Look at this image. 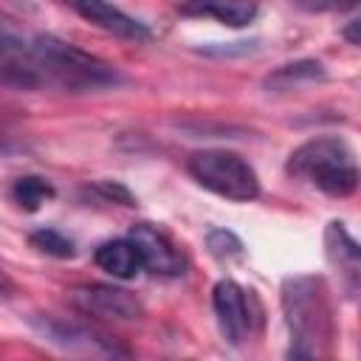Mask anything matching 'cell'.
<instances>
[{
	"label": "cell",
	"instance_id": "obj_18",
	"mask_svg": "<svg viewBox=\"0 0 361 361\" xmlns=\"http://www.w3.org/2000/svg\"><path fill=\"white\" fill-rule=\"evenodd\" d=\"M293 3L307 11H347L358 6V0H293Z\"/></svg>",
	"mask_w": 361,
	"mask_h": 361
},
{
	"label": "cell",
	"instance_id": "obj_2",
	"mask_svg": "<svg viewBox=\"0 0 361 361\" xmlns=\"http://www.w3.org/2000/svg\"><path fill=\"white\" fill-rule=\"evenodd\" d=\"M31 48H34L37 65L42 71L45 87L79 93V90L110 87L118 82V73L107 62L85 54L82 48H76L71 42H62L54 34H37L31 39Z\"/></svg>",
	"mask_w": 361,
	"mask_h": 361
},
{
	"label": "cell",
	"instance_id": "obj_3",
	"mask_svg": "<svg viewBox=\"0 0 361 361\" xmlns=\"http://www.w3.org/2000/svg\"><path fill=\"white\" fill-rule=\"evenodd\" d=\"M288 172L310 180L316 189L333 197H347L358 189V166L350 147L341 138L322 135L296 147L288 158Z\"/></svg>",
	"mask_w": 361,
	"mask_h": 361
},
{
	"label": "cell",
	"instance_id": "obj_6",
	"mask_svg": "<svg viewBox=\"0 0 361 361\" xmlns=\"http://www.w3.org/2000/svg\"><path fill=\"white\" fill-rule=\"evenodd\" d=\"M0 85L11 90L45 87L31 39H23L17 31H11L3 23H0Z\"/></svg>",
	"mask_w": 361,
	"mask_h": 361
},
{
	"label": "cell",
	"instance_id": "obj_8",
	"mask_svg": "<svg viewBox=\"0 0 361 361\" xmlns=\"http://www.w3.org/2000/svg\"><path fill=\"white\" fill-rule=\"evenodd\" d=\"M127 237L138 248L141 268H147L158 276H180L186 271V257L175 248V243L161 228H155L149 223H138L130 228Z\"/></svg>",
	"mask_w": 361,
	"mask_h": 361
},
{
	"label": "cell",
	"instance_id": "obj_5",
	"mask_svg": "<svg viewBox=\"0 0 361 361\" xmlns=\"http://www.w3.org/2000/svg\"><path fill=\"white\" fill-rule=\"evenodd\" d=\"M34 327L39 330V336L68 353H85V355H127V347H118L116 338L76 324V322H65V319H54V316H42L34 319Z\"/></svg>",
	"mask_w": 361,
	"mask_h": 361
},
{
	"label": "cell",
	"instance_id": "obj_7",
	"mask_svg": "<svg viewBox=\"0 0 361 361\" xmlns=\"http://www.w3.org/2000/svg\"><path fill=\"white\" fill-rule=\"evenodd\" d=\"M71 302L87 313V316H102V319H118V322H133L144 316L141 299L116 285H85L71 293Z\"/></svg>",
	"mask_w": 361,
	"mask_h": 361
},
{
	"label": "cell",
	"instance_id": "obj_12",
	"mask_svg": "<svg viewBox=\"0 0 361 361\" xmlns=\"http://www.w3.org/2000/svg\"><path fill=\"white\" fill-rule=\"evenodd\" d=\"M324 245H327V257H330V262L338 265L341 274L347 276V290L353 293V290H355V279H358V265H361V248H358V243L347 234L344 223L333 220V223L327 226Z\"/></svg>",
	"mask_w": 361,
	"mask_h": 361
},
{
	"label": "cell",
	"instance_id": "obj_11",
	"mask_svg": "<svg viewBox=\"0 0 361 361\" xmlns=\"http://www.w3.org/2000/svg\"><path fill=\"white\" fill-rule=\"evenodd\" d=\"M257 11H259L257 0H183L180 3V14L212 17L231 28H243V25L254 23Z\"/></svg>",
	"mask_w": 361,
	"mask_h": 361
},
{
	"label": "cell",
	"instance_id": "obj_4",
	"mask_svg": "<svg viewBox=\"0 0 361 361\" xmlns=\"http://www.w3.org/2000/svg\"><path fill=\"white\" fill-rule=\"evenodd\" d=\"M186 169L203 189H209L226 200L248 203L259 195V178H257L254 166L237 152L200 149V152L189 155Z\"/></svg>",
	"mask_w": 361,
	"mask_h": 361
},
{
	"label": "cell",
	"instance_id": "obj_20",
	"mask_svg": "<svg viewBox=\"0 0 361 361\" xmlns=\"http://www.w3.org/2000/svg\"><path fill=\"white\" fill-rule=\"evenodd\" d=\"M17 293V285H14V279L3 271V265H0V299H11Z\"/></svg>",
	"mask_w": 361,
	"mask_h": 361
},
{
	"label": "cell",
	"instance_id": "obj_13",
	"mask_svg": "<svg viewBox=\"0 0 361 361\" xmlns=\"http://www.w3.org/2000/svg\"><path fill=\"white\" fill-rule=\"evenodd\" d=\"M96 265L102 271H107L110 276L116 279H133L138 271H141V257H138V248L133 245L130 237H121V240H107L96 248L93 254Z\"/></svg>",
	"mask_w": 361,
	"mask_h": 361
},
{
	"label": "cell",
	"instance_id": "obj_10",
	"mask_svg": "<svg viewBox=\"0 0 361 361\" xmlns=\"http://www.w3.org/2000/svg\"><path fill=\"white\" fill-rule=\"evenodd\" d=\"M65 3H68L79 17H85L87 23H93V25H99V28H104V31L121 37V39L144 42V39L152 37L144 23H138L135 17L124 14L121 8H116V6L107 3V0H65Z\"/></svg>",
	"mask_w": 361,
	"mask_h": 361
},
{
	"label": "cell",
	"instance_id": "obj_19",
	"mask_svg": "<svg viewBox=\"0 0 361 361\" xmlns=\"http://www.w3.org/2000/svg\"><path fill=\"white\" fill-rule=\"evenodd\" d=\"M96 192H102L107 200H118L121 206H135V197H133L121 183H116V180H102V183H96Z\"/></svg>",
	"mask_w": 361,
	"mask_h": 361
},
{
	"label": "cell",
	"instance_id": "obj_15",
	"mask_svg": "<svg viewBox=\"0 0 361 361\" xmlns=\"http://www.w3.org/2000/svg\"><path fill=\"white\" fill-rule=\"evenodd\" d=\"M307 79H324L322 62H316V59H302V62L282 65V68H276V71L265 79V85H268V87H290V85L307 82Z\"/></svg>",
	"mask_w": 361,
	"mask_h": 361
},
{
	"label": "cell",
	"instance_id": "obj_17",
	"mask_svg": "<svg viewBox=\"0 0 361 361\" xmlns=\"http://www.w3.org/2000/svg\"><path fill=\"white\" fill-rule=\"evenodd\" d=\"M206 248H209L212 257H217L223 262L243 257V240L228 228H212L206 234Z\"/></svg>",
	"mask_w": 361,
	"mask_h": 361
},
{
	"label": "cell",
	"instance_id": "obj_16",
	"mask_svg": "<svg viewBox=\"0 0 361 361\" xmlns=\"http://www.w3.org/2000/svg\"><path fill=\"white\" fill-rule=\"evenodd\" d=\"M28 243L37 248V251H42V254H48V257H59V259H68V257H73V240H68L65 234H59L56 228H37V231H31V237H28Z\"/></svg>",
	"mask_w": 361,
	"mask_h": 361
},
{
	"label": "cell",
	"instance_id": "obj_14",
	"mask_svg": "<svg viewBox=\"0 0 361 361\" xmlns=\"http://www.w3.org/2000/svg\"><path fill=\"white\" fill-rule=\"evenodd\" d=\"M56 192L54 186L45 180V178H37V175H23L14 180L11 186V197L25 209V212H37L45 200H51Z\"/></svg>",
	"mask_w": 361,
	"mask_h": 361
},
{
	"label": "cell",
	"instance_id": "obj_9",
	"mask_svg": "<svg viewBox=\"0 0 361 361\" xmlns=\"http://www.w3.org/2000/svg\"><path fill=\"white\" fill-rule=\"evenodd\" d=\"M212 305H214L217 324L226 341L234 347L243 344L251 333V310H248L245 290L234 279H220L212 290Z\"/></svg>",
	"mask_w": 361,
	"mask_h": 361
},
{
	"label": "cell",
	"instance_id": "obj_1",
	"mask_svg": "<svg viewBox=\"0 0 361 361\" xmlns=\"http://www.w3.org/2000/svg\"><path fill=\"white\" fill-rule=\"evenodd\" d=\"M282 310L290 330V355L313 358L327 353L333 341V310L327 288L319 276H288L282 282Z\"/></svg>",
	"mask_w": 361,
	"mask_h": 361
}]
</instances>
